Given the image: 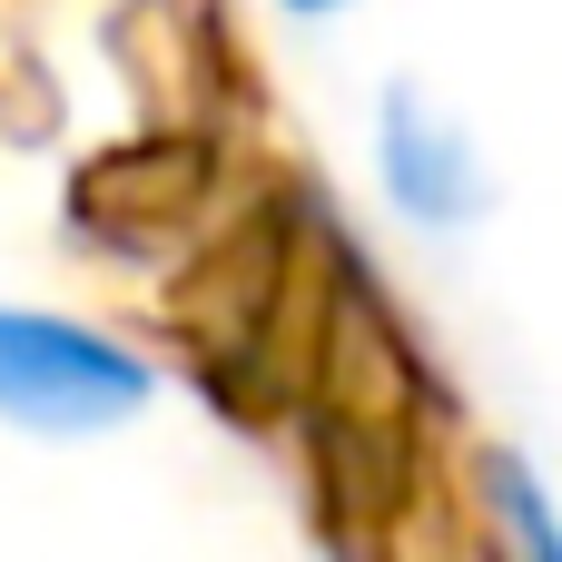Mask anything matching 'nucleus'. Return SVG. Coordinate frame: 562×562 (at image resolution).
I'll use <instances>...</instances> for the list:
<instances>
[{
  "label": "nucleus",
  "instance_id": "nucleus-2",
  "mask_svg": "<svg viewBox=\"0 0 562 562\" xmlns=\"http://www.w3.org/2000/svg\"><path fill=\"white\" fill-rule=\"evenodd\" d=\"M375 178H385V198H395L415 227H464V217L484 207V158H474V138H464L454 119H435L415 89H395L385 119H375Z\"/></svg>",
  "mask_w": 562,
  "mask_h": 562
},
{
  "label": "nucleus",
  "instance_id": "nucleus-4",
  "mask_svg": "<svg viewBox=\"0 0 562 562\" xmlns=\"http://www.w3.org/2000/svg\"><path fill=\"white\" fill-rule=\"evenodd\" d=\"M286 10H306V20H326V10H346V0H286Z\"/></svg>",
  "mask_w": 562,
  "mask_h": 562
},
{
  "label": "nucleus",
  "instance_id": "nucleus-3",
  "mask_svg": "<svg viewBox=\"0 0 562 562\" xmlns=\"http://www.w3.org/2000/svg\"><path fill=\"white\" fill-rule=\"evenodd\" d=\"M474 504H484L494 562H562V514L524 454H474Z\"/></svg>",
  "mask_w": 562,
  "mask_h": 562
},
{
  "label": "nucleus",
  "instance_id": "nucleus-1",
  "mask_svg": "<svg viewBox=\"0 0 562 562\" xmlns=\"http://www.w3.org/2000/svg\"><path fill=\"white\" fill-rule=\"evenodd\" d=\"M158 375L138 346L49 316V306H0V425L40 435V445H89L119 435L128 415H148Z\"/></svg>",
  "mask_w": 562,
  "mask_h": 562
}]
</instances>
